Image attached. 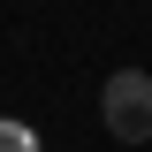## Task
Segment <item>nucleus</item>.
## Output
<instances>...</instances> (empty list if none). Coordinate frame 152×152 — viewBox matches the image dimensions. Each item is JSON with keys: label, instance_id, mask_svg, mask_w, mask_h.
<instances>
[{"label": "nucleus", "instance_id": "nucleus-1", "mask_svg": "<svg viewBox=\"0 0 152 152\" xmlns=\"http://www.w3.org/2000/svg\"><path fill=\"white\" fill-rule=\"evenodd\" d=\"M99 114L122 145H152V76L145 69H114L107 91H99Z\"/></svg>", "mask_w": 152, "mask_h": 152}]
</instances>
